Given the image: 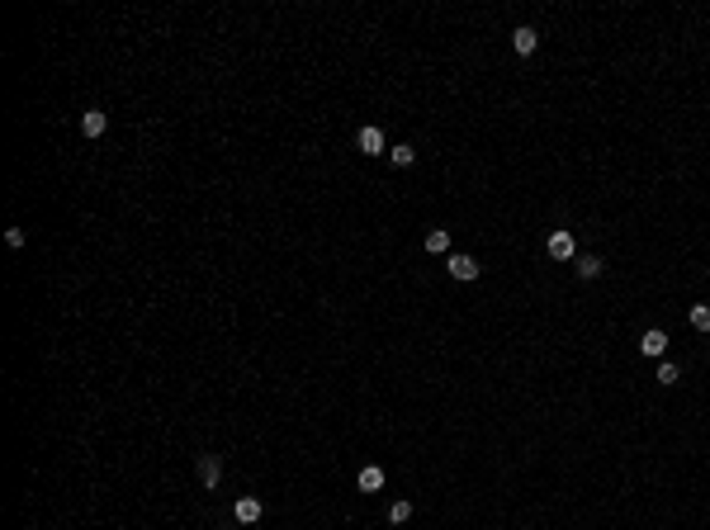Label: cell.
<instances>
[{"mask_svg": "<svg viewBox=\"0 0 710 530\" xmlns=\"http://www.w3.org/2000/svg\"><path fill=\"white\" fill-rule=\"evenodd\" d=\"M545 251H550L554 261H573V256H578V241H573V232H568V228H559V232H550Z\"/></svg>", "mask_w": 710, "mask_h": 530, "instance_id": "cell-1", "label": "cell"}, {"mask_svg": "<svg viewBox=\"0 0 710 530\" xmlns=\"http://www.w3.org/2000/svg\"><path fill=\"white\" fill-rule=\"evenodd\" d=\"M355 142H360L365 157H389V147H384V128H374V123H365V128L355 132Z\"/></svg>", "mask_w": 710, "mask_h": 530, "instance_id": "cell-2", "label": "cell"}, {"mask_svg": "<svg viewBox=\"0 0 710 530\" xmlns=\"http://www.w3.org/2000/svg\"><path fill=\"white\" fill-rule=\"evenodd\" d=\"M446 270L455 275V280H464V284H469V280H478V261H473V256H464V251H455V256L446 261Z\"/></svg>", "mask_w": 710, "mask_h": 530, "instance_id": "cell-3", "label": "cell"}, {"mask_svg": "<svg viewBox=\"0 0 710 530\" xmlns=\"http://www.w3.org/2000/svg\"><path fill=\"white\" fill-rule=\"evenodd\" d=\"M261 497H237V506H233V516H237V526H256L261 521Z\"/></svg>", "mask_w": 710, "mask_h": 530, "instance_id": "cell-4", "label": "cell"}, {"mask_svg": "<svg viewBox=\"0 0 710 530\" xmlns=\"http://www.w3.org/2000/svg\"><path fill=\"white\" fill-rule=\"evenodd\" d=\"M105 128H109L105 109H85V114H81V132H85V137H105Z\"/></svg>", "mask_w": 710, "mask_h": 530, "instance_id": "cell-5", "label": "cell"}, {"mask_svg": "<svg viewBox=\"0 0 710 530\" xmlns=\"http://www.w3.org/2000/svg\"><path fill=\"white\" fill-rule=\"evenodd\" d=\"M218 478H223V459L218 454H199V483L204 488H218Z\"/></svg>", "mask_w": 710, "mask_h": 530, "instance_id": "cell-6", "label": "cell"}, {"mask_svg": "<svg viewBox=\"0 0 710 530\" xmlns=\"http://www.w3.org/2000/svg\"><path fill=\"white\" fill-rule=\"evenodd\" d=\"M639 350H644V355H663V350H668V332H663V327H649V332L639 336Z\"/></svg>", "mask_w": 710, "mask_h": 530, "instance_id": "cell-7", "label": "cell"}, {"mask_svg": "<svg viewBox=\"0 0 710 530\" xmlns=\"http://www.w3.org/2000/svg\"><path fill=\"white\" fill-rule=\"evenodd\" d=\"M355 488H360V493H379V488H384V469H379V464H365V469L355 474Z\"/></svg>", "mask_w": 710, "mask_h": 530, "instance_id": "cell-8", "label": "cell"}, {"mask_svg": "<svg viewBox=\"0 0 710 530\" xmlns=\"http://www.w3.org/2000/svg\"><path fill=\"white\" fill-rule=\"evenodd\" d=\"M512 48H516V53H521V57H530V53H535V48H540V33H535V28H526V24H521V28H516V33H512Z\"/></svg>", "mask_w": 710, "mask_h": 530, "instance_id": "cell-9", "label": "cell"}, {"mask_svg": "<svg viewBox=\"0 0 710 530\" xmlns=\"http://www.w3.org/2000/svg\"><path fill=\"white\" fill-rule=\"evenodd\" d=\"M426 251H431V256H446V251H450V232H446V228H431V232H426Z\"/></svg>", "mask_w": 710, "mask_h": 530, "instance_id": "cell-10", "label": "cell"}, {"mask_svg": "<svg viewBox=\"0 0 710 530\" xmlns=\"http://www.w3.org/2000/svg\"><path fill=\"white\" fill-rule=\"evenodd\" d=\"M686 318H691V327H696V332H710V303H691V313H686Z\"/></svg>", "mask_w": 710, "mask_h": 530, "instance_id": "cell-11", "label": "cell"}, {"mask_svg": "<svg viewBox=\"0 0 710 530\" xmlns=\"http://www.w3.org/2000/svg\"><path fill=\"white\" fill-rule=\"evenodd\" d=\"M573 265H578V280H597V275H602V261H597V256H578Z\"/></svg>", "mask_w": 710, "mask_h": 530, "instance_id": "cell-12", "label": "cell"}, {"mask_svg": "<svg viewBox=\"0 0 710 530\" xmlns=\"http://www.w3.org/2000/svg\"><path fill=\"white\" fill-rule=\"evenodd\" d=\"M389 161H394V166H412V161H417V152H412L407 142H398V147H389Z\"/></svg>", "mask_w": 710, "mask_h": 530, "instance_id": "cell-13", "label": "cell"}, {"mask_svg": "<svg viewBox=\"0 0 710 530\" xmlns=\"http://www.w3.org/2000/svg\"><path fill=\"white\" fill-rule=\"evenodd\" d=\"M389 521H394V526H407V521H412V502H394L389 506Z\"/></svg>", "mask_w": 710, "mask_h": 530, "instance_id": "cell-14", "label": "cell"}, {"mask_svg": "<svg viewBox=\"0 0 710 530\" xmlns=\"http://www.w3.org/2000/svg\"><path fill=\"white\" fill-rule=\"evenodd\" d=\"M677 379H682V370H677V365H658V384H668V388H673Z\"/></svg>", "mask_w": 710, "mask_h": 530, "instance_id": "cell-15", "label": "cell"}, {"mask_svg": "<svg viewBox=\"0 0 710 530\" xmlns=\"http://www.w3.org/2000/svg\"><path fill=\"white\" fill-rule=\"evenodd\" d=\"M5 241H10V246H15V251H19V246H24V228H5Z\"/></svg>", "mask_w": 710, "mask_h": 530, "instance_id": "cell-16", "label": "cell"}]
</instances>
